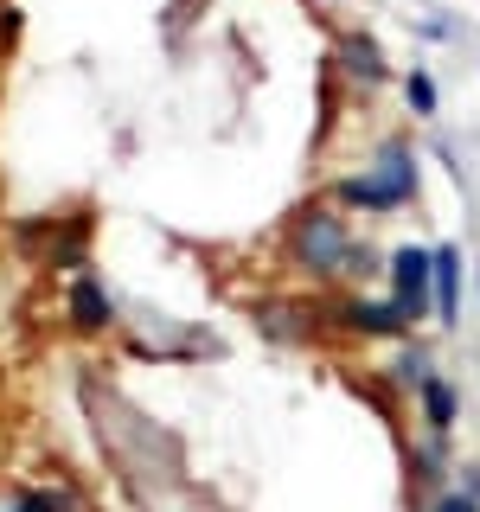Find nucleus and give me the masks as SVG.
Segmentation results:
<instances>
[{
	"label": "nucleus",
	"instance_id": "nucleus-1",
	"mask_svg": "<svg viewBox=\"0 0 480 512\" xmlns=\"http://www.w3.org/2000/svg\"><path fill=\"white\" fill-rule=\"evenodd\" d=\"M352 244H359V231H352V218L333 199L295 205V218L282 224V256H288V269L308 276V282H346Z\"/></svg>",
	"mask_w": 480,
	"mask_h": 512
},
{
	"label": "nucleus",
	"instance_id": "nucleus-2",
	"mask_svg": "<svg viewBox=\"0 0 480 512\" xmlns=\"http://www.w3.org/2000/svg\"><path fill=\"white\" fill-rule=\"evenodd\" d=\"M327 320L346 333V340H410V314L397 308L391 295H365V288H340L327 301Z\"/></svg>",
	"mask_w": 480,
	"mask_h": 512
},
{
	"label": "nucleus",
	"instance_id": "nucleus-3",
	"mask_svg": "<svg viewBox=\"0 0 480 512\" xmlns=\"http://www.w3.org/2000/svg\"><path fill=\"white\" fill-rule=\"evenodd\" d=\"M384 282H391V301L410 314V327L436 320V244H397Z\"/></svg>",
	"mask_w": 480,
	"mask_h": 512
},
{
	"label": "nucleus",
	"instance_id": "nucleus-4",
	"mask_svg": "<svg viewBox=\"0 0 480 512\" xmlns=\"http://www.w3.org/2000/svg\"><path fill=\"white\" fill-rule=\"evenodd\" d=\"M333 77H340L346 90H365V96H372V90L391 84L397 71H391V58H384V45L372 39V32H365V26H346L340 45H333Z\"/></svg>",
	"mask_w": 480,
	"mask_h": 512
},
{
	"label": "nucleus",
	"instance_id": "nucleus-5",
	"mask_svg": "<svg viewBox=\"0 0 480 512\" xmlns=\"http://www.w3.org/2000/svg\"><path fill=\"white\" fill-rule=\"evenodd\" d=\"M365 167L378 173V186L391 192L397 212H410V205L423 199V160H416L410 135H378V148H372V160H365Z\"/></svg>",
	"mask_w": 480,
	"mask_h": 512
},
{
	"label": "nucleus",
	"instance_id": "nucleus-6",
	"mask_svg": "<svg viewBox=\"0 0 480 512\" xmlns=\"http://www.w3.org/2000/svg\"><path fill=\"white\" fill-rule=\"evenodd\" d=\"M64 327H71L77 340H103V333L116 327V295H109L90 269L64 282Z\"/></svg>",
	"mask_w": 480,
	"mask_h": 512
},
{
	"label": "nucleus",
	"instance_id": "nucleus-7",
	"mask_svg": "<svg viewBox=\"0 0 480 512\" xmlns=\"http://www.w3.org/2000/svg\"><path fill=\"white\" fill-rule=\"evenodd\" d=\"M327 199L340 205V212H359V218H391L397 212L372 167H352V173H340V180H327Z\"/></svg>",
	"mask_w": 480,
	"mask_h": 512
},
{
	"label": "nucleus",
	"instance_id": "nucleus-8",
	"mask_svg": "<svg viewBox=\"0 0 480 512\" xmlns=\"http://www.w3.org/2000/svg\"><path fill=\"white\" fill-rule=\"evenodd\" d=\"M429 378H436V346L416 340V333H410V340H397V359L384 365V384H391V391H404L410 404H416V391H423Z\"/></svg>",
	"mask_w": 480,
	"mask_h": 512
},
{
	"label": "nucleus",
	"instance_id": "nucleus-9",
	"mask_svg": "<svg viewBox=\"0 0 480 512\" xmlns=\"http://www.w3.org/2000/svg\"><path fill=\"white\" fill-rule=\"evenodd\" d=\"M314 327H320V314L295 308V301H263V308H256V333L276 340V346H308Z\"/></svg>",
	"mask_w": 480,
	"mask_h": 512
},
{
	"label": "nucleus",
	"instance_id": "nucleus-10",
	"mask_svg": "<svg viewBox=\"0 0 480 512\" xmlns=\"http://www.w3.org/2000/svg\"><path fill=\"white\" fill-rule=\"evenodd\" d=\"M461 282H468L461 250H455V244H436V327H442V333L461 327Z\"/></svg>",
	"mask_w": 480,
	"mask_h": 512
},
{
	"label": "nucleus",
	"instance_id": "nucleus-11",
	"mask_svg": "<svg viewBox=\"0 0 480 512\" xmlns=\"http://www.w3.org/2000/svg\"><path fill=\"white\" fill-rule=\"evenodd\" d=\"M448 474H455V455H448V436H436V429H423V436L410 442V480L423 493H442Z\"/></svg>",
	"mask_w": 480,
	"mask_h": 512
},
{
	"label": "nucleus",
	"instance_id": "nucleus-12",
	"mask_svg": "<svg viewBox=\"0 0 480 512\" xmlns=\"http://www.w3.org/2000/svg\"><path fill=\"white\" fill-rule=\"evenodd\" d=\"M416 416H423V429H436V436H455V423H461V384L436 372L423 391H416Z\"/></svg>",
	"mask_w": 480,
	"mask_h": 512
},
{
	"label": "nucleus",
	"instance_id": "nucleus-13",
	"mask_svg": "<svg viewBox=\"0 0 480 512\" xmlns=\"http://www.w3.org/2000/svg\"><path fill=\"white\" fill-rule=\"evenodd\" d=\"M397 96H404V109L416 122H436L442 109V90H436V71H423V64H410L404 77H397Z\"/></svg>",
	"mask_w": 480,
	"mask_h": 512
},
{
	"label": "nucleus",
	"instance_id": "nucleus-14",
	"mask_svg": "<svg viewBox=\"0 0 480 512\" xmlns=\"http://www.w3.org/2000/svg\"><path fill=\"white\" fill-rule=\"evenodd\" d=\"M7 506L13 512H77V487H13L7 493Z\"/></svg>",
	"mask_w": 480,
	"mask_h": 512
},
{
	"label": "nucleus",
	"instance_id": "nucleus-15",
	"mask_svg": "<svg viewBox=\"0 0 480 512\" xmlns=\"http://www.w3.org/2000/svg\"><path fill=\"white\" fill-rule=\"evenodd\" d=\"M423 512H480V500H474V493H461V487H442V493H429V500H423Z\"/></svg>",
	"mask_w": 480,
	"mask_h": 512
},
{
	"label": "nucleus",
	"instance_id": "nucleus-16",
	"mask_svg": "<svg viewBox=\"0 0 480 512\" xmlns=\"http://www.w3.org/2000/svg\"><path fill=\"white\" fill-rule=\"evenodd\" d=\"M455 487H461V493H474V500H480V461H461V468H455Z\"/></svg>",
	"mask_w": 480,
	"mask_h": 512
},
{
	"label": "nucleus",
	"instance_id": "nucleus-17",
	"mask_svg": "<svg viewBox=\"0 0 480 512\" xmlns=\"http://www.w3.org/2000/svg\"><path fill=\"white\" fill-rule=\"evenodd\" d=\"M13 32H20V13L7 7V13H0V45H13Z\"/></svg>",
	"mask_w": 480,
	"mask_h": 512
},
{
	"label": "nucleus",
	"instance_id": "nucleus-18",
	"mask_svg": "<svg viewBox=\"0 0 480 512\" xmlns=\"http://www.w3.org/2000/svg\"><path fill=\"white\" fill-rule=\"evenodd\" d=\"M314 7H333V0H314Z\"/></svg>",
	"mask_w": 480,
	"mask_h": 512
},
{
	"label": "nucleus",
	"instance_id": "nucleus-19",
	"mask_svg": "<svg viewBox=\"0 0 480 512\" xmlns=\"http://www.w3.org/2000/svg\"><path fill=\"white\" fill-rule=\"evenodd\" d=\"M0 512H13V506H7V500H0Z\"/></svg>",
	"mask_w": 480,
	"mask_h": 512
},
{
	"label": "nucleus",
	"instance_id": "nucleus-20",
	"mask_svg": "<svg viewBox=\"0 0 480 512\" xmlns=\"http://www.w3.org/2000/svg\"><path fill=\"white\" fill-rule=\"evenodd\" d=\"M474 276H480V269H474Z\"/></svg>",
	"mask_w": 480,
	"mask_h": 512
}]
</instances>
